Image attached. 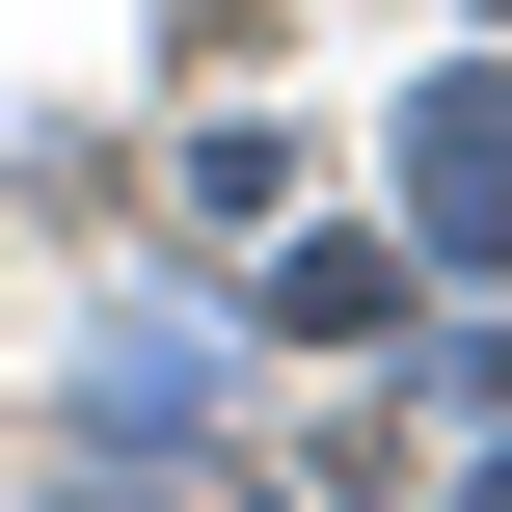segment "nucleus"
<instances>
[{"mask_svg":"<svg viewBox=\"0 0 512 512\" xmlns=\"http://www.w3.org/2000/svg\"><path fill=\"white\" fill-rule=\"evenodd\" d=\"M405 189H432L459 243H512V108H486V81H432V135H405Z\"/></svg>","mask_w":512,"mask_h":512,"instance_id":"f257e3e1","label":"nucleus"},{"mask_svg":"<svg viewBox=\"0 0 512 512\" xmlns=\"http://www.w3.org/2000/svg\"><path fill=\"white\" fill-rule=\"evenodd\" d=\"M270 324H297V351H378V324H405V270H378V243H297V297H270Z\"/></svg>","mask_w":512,"mask_h":512,"instance_id":"f03ea898","label":"nucleus"}]
</instances>
